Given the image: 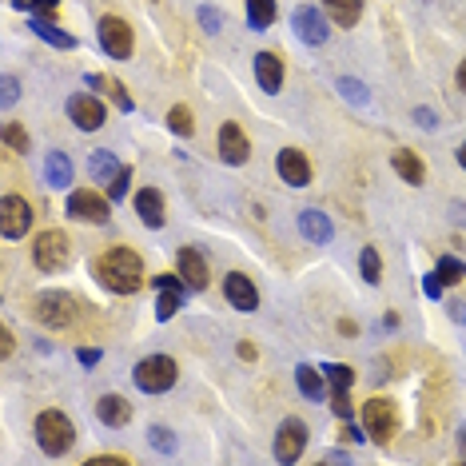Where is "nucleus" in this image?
I'll return each instance as SVG.
<instances>
[{"instance_id":"nucleus-22","label":"nucleus","mask_w":466,"mask_h":466,"mask_svg":"<svg viewBox=\"0 0 466 466\" xmlns=\"http://www.w3.org/2000/svg\"><path fill=\"white\" fill-rule=\"evenodd\" d=\"M136 216L144 219V227H164V195L156 187H144L136 195Z\"/></svg>"},{"instance_id":"nucleus-44","label":"nucleus","mask_w":466,"mask_h":466,"mask_svg":"<svg viewBox=\"0 0 466 466\" xmlns=\"http://www.w3.org/2000/svg\"><path fill=\"white\" fill-rule=\"evenodd\" d=\"M426 295H431V299L442 295V279H439V275H426Z\"/></svg>"},{"instance_id":"nucleus-3","label":"nucleus","mask_w":466,"mask_h":466,"mask_svg":"<svg viewBox=\"0 0 466 466\" xmlns=\"http://www.w3.org/2000/svg\"><path fill=\"white\" fill-rule=\"evenodd\" d=\"M36 442H41V450H44V455H52V458L68 455L73 442H76L73 418L60 415V410H44V415L36 418Z\"/></svg>"},{"instance_id":"nucleus-37","label":"nucleus","mask_w":466,"mask_h":466,"mask_svg":"<svg viewBox=\"0 0 466 466\" xmlns=\"http://www.w3.org/2000/svg\"><path fill=\"white\" fill-rule=\"evenodd\" d=\"M128 184H132V168H120L116 180L108 184V200H124V195H128Z\"/></svg>"},{"instance_id":"nucleus-9","label":"nucleus","mask_w":466,"mask_h":466,"mask_svg":"<svg viewBox=\"0 0 466 466\" xmlns=\"http://www.w3.org/2000/svg\"><path fill=\"white\" fill-rule=\"evenodd\" d=\"M68 216L80 219V224H108V200L92 187H76L68 195Z\"/></svg>"},{"instance_id":"nucleus-10","label":"nucleus","mask_w":466,"mask_h":466,"mask_svg":"<svg viewBox=\"0 0 466 466\" xmlns=\"http://www.w3.org/2000/svg\"><path fill=\"white\" fill-rule=\"evenodd\" d=\"M327 371V383H331V410L339 418H351V386H355V371L343 367V363H331Z\"/></svg>"},{"instance_id":"nucleus-52","label":"nucleus","mask_w":466,"mask_h":466,"mask_svg":"<svg viewBox=\"0 0 466 466\" xmlns=\"http://www.w3.org/2000/svg\"><path fill=\"white\" fill-rule=\"evenodd\" d=\"M458 447H462V458H466V431L458 434Z\"/></svg>"},{"instance_id":"nucleus-14","label":"nucleus","mask_w":466,"mask_h":466,"mask_svg":"<svg viewBox=\"0 0 466 466\" xmlns=\"http://www.w3.org/2000/svg\"><path fill=\"white\" fill-rule=\"evenodd\" d=\"M152 283H156V291H160V303H156V319L168 323L172 315L180 311V299H184L192 287L184 283V275H156Z\"/></svg>"},{"instance_id":"nucleus-31","label":"nucleus","mask_w":466,"mask_h":466,"mask_svg":"<svg viewBox=\"0 0 466 466\" xmlns=\"http://www.w3.org/2000/svg\"><path fill=\"white\" fill-rule=\"evenodd\" d=\"M168 128L176 132V136H192V132H195L192 108H187V104H176V108H172V112H168Z\"/></svg>"},{"instance_id":"nucleus-20","label":"nucleus","mask_w":466,"mask_h":466,"mask_svg":"<svg viewBox=\"0 0 466 466\" xmlns=\"http://www.w3.org/2000/svg\"><path fill=\"white\" fill-rule=\"evenodd\" d=\"M256 76L264 92H279L283 88V60L275 52H259L256 57Z\"/></svg>"},{"instance_id":"nucleus-42","label":"nucleus","mask_w":466,"mask_h":466,"mask_svg":"<svg viewBox=\"0 0 466 466\" xmlns=\"http://www.w3.org/2000/svg\"><path fill=\"white\" fill-rule=\"evenodd\" d=\"M76 359H80L84 367H96V363H100V347H80V351H76Z\"/></svg>"},{"instance_id":"nucleus-6","label":"nucleus","mask_w":466,"mask_h":466,"mask_svg":"<svg viewBox=\"0 0 466 466\" xmlns=\"http://www.w3.org/2000/svg\"><path fill=\"white\" fill-rule=\"evenodd\" d=\"M33 259L41 271H65L68 259H73V243H68V235L57 232V227H52V232H41L33 243Z\"/></svg>"},{"instance_id":"nucleus-27","label":"nucleus","mask_w":466,"mask_h":466,"mask_svg":"<svg viewBox=\"0 0 466 466\" xmlns=\"http://www.w3.org/2000/svg\"><path fill=\"white\" fill-rule=\"evenodd\" d=\"M44 176H49L52 187H68L73 184V160H68L65 152H49V160H44Z\"/></svg>"},{"instance_id":"nucleus-45","label":"nucleus","mask_w":466,"mask_h":466,"mask_svg":"<svg viewBox=\"0 0 466 466\" xmlns=\"http://www.w3.org/2000/svg\"><path fill=\"white\" fill-rule=\"evenodd\" d=\"M415 120L423 124V128H434V112H431V108H415Z\"/></svg>"},{"instance_id":"nucleus-48","label":"nucleus","mask_w":466,"mask_h":466,"mask_svg":"<svg viewBox=\"0 0 466 466\" xmlns=\"http://www.w3.org/2000/svg\"><path fill=\"white\" fill-rule=\"evenodd\" d=\"M256 355H259V351L248 343V339H243V343H240V359H256Z\"/></svg>"},{"instance_id":"nucleus-49","label":"nucleus","mask_w":466,"mask_h":466,"mask_svg":"<svg viewBox=\"0 0 466 466\" xmlns=\"http://www.w3.org/2000/svg\"><path fill=\"white\" fill-rule=\"evenodd\" d=\"M450 315H455L458 323H466V307L462 303H450Z\"/></svg>"},{"instance_id":"nucleus-38","label":"nucleus","mask_w":466,"mask_h":466,"mask_svg":"<svg viewBox=\"0 0 466 466\" xmlns=\"http://www.w3.org/2000/svg\"><path fill=\"white\" fill-rule=\"evenodd\" d=\"M148 439H152V447H160L164 455H172V450H176V439H172L168 426H152V431H148Z\"/></svg>"},{"instance_id":"nucleus-24","label":"nucleus","mask_w":466,"mask_h":466,"mask_svg":"<svg viewBox=\"0 0 466 466\" xmlns=\"http://www.w3.org/2000/svg\"><path fill=\"white\" fill-rule=\"evenodd\" d=\"M323 9L339 28H355L363 17V0H323Z\"/></svg>"},{"instance_id":"nucleus-5","label":"nucleus","mask_w":466,"mask_h":466,"mask_svg":"<svg viewBox=\"0 0 466 466\" xmlns=\"http://www.w3.org/2000/svg\"><path fill=\"white\" fill-rule=\"evenodd\" d=\"M363 426H367V434L378 442V447H391L394 434H399V407H394L391 399H367L363 402Z\"/></svg>"},{"instance_id":"nucleus-50","label":"nucleus","mask_w":466,"mask_h":466,"mask_svg":"<svg viewBox=\"0 0 466 466\" xmlns=\"http://www.w3.org/2000/svg\"><path fill=\"white\" fill-rule=\"evenodd\" d=\"M458 88L466 92V60H462V65H458Z\"/></svg>"},{"instance_id":"nucleus-19","label":"nucleus","mask_w":466,"mask_h":466,"mask_svg":"<svg viewBox=\"0 0 466 466\" xmlns=\"http://www.w3.org/2000/svg\"><path fill=\"white\" fill-rule=\"evenodd\" d=\"M96 418L104 426H128L132 423V402L124 394H100L96 399Z\"/></svg>"},{"instance_id":"nucleus-25","label":"nucleus","mask_w":466,"mask_h":466,"mask_svg":"<svg viewBox=\"0 0 466 466\" xmlns=\"http://www.w3.org/2000/svg\"><path fill=\"white\" fill-rule=\"evenodd\" d=\"M391 168L399 172V176L407 180V184H415V187L426 180V168H423V160H418L415 152H407V148H399V152L391 156Z\"/></svg>"},{"instance_id":"nucleus-16","label":"nucleus","mask_w":466,"mask_h":466,"mask_svg":"<svg viewBox=\"0 0 466 466\" xmlns=\"http://www.w3.org/2000/svg\"><path fill=\"white\" fill-rule=\"evenodd\" d=\"M275 172H279L283 184H291V187L311 184V160H307L299 148H283V152L275 156Z\"/></svg>"},{"instance_id":"nucleus-43","label":"nucleus","mask_w":466,"mask_h":466,"mask_svg":"<svg viewBox=\"0 0 466 466\" xmlns=\"http://www.w3.org/2000/svg\"><path fill=\"white\" fill-rule=\"evenodd\" d=\"M17 76H4V104H17Z\"/></svg>"},{"instance_id":"nucleus-4","label":"nucleus","mask_w":466,"mask_h":466,"mask_svg":"<svg viewBox=\"0 0 466 466\" xmlns=\"http://www.w3.org/2000/svg\"><path fill=\"white\" fill-rule=\"evenodd\" d=\"M176 359H168V355H148V359L136 363V371H132V378H136V386L144 394H164L176 386Z\"/></svg>"},{"instance_id":"nucleus-11","label":"nucleus","mask_w":466,"mask_h":466,"mask_svg":"<svg viewBox=\"0 0 466 466\" xmlns=\"http://www.w3.org/2000/svg\"><path fill=\"white\" fill-rule=\"evenodd\" d=\"M216 148H219V160H224V164H235V168L251 160V140L243 136V128H240V124H232V120H227L224 128H219Z\"/></svg>"},{"instance_id":"nucleus-30","label":"nucleus","mask_w":466,"mask_h":466,"mask_svg":"<svg viewBox=\"0 0 466 466\" xmlns=\"http://www.w3.org/2000/svg\"><path fill=\"white\" fill-rule=\"evenodd\" d=\"M33 33H36V36H44V41L52 44V49H76V36H68L65 28H57L52 20H36Z\"/></svg>"},{"instance_id":"nucleus-34","label":"nucleus","mask_w":466,"mask_h":466,"mask_svg":"<svg viewBox=\"0 0 466 466\" xmlns=\"http://www.w3.org/2000/svg\"><path fill=\"white\" fill-rule=\"evenodd\" d=\"M434 275L442 279V287H450V283H458V279H466V264L462 259H439V267H434Z\"/></svg>"},{"instance_id":"nucleus-39","label":"nucleus","mask_w":466,"mask_h":466,"mask_svg":"<svg viewBox=\"0 0 466 466\" xmlns=\"http://www.w3.org/2000/svg\"><path fill=\"white\" fill-rule=\"evenodd\" d=\"M200 25L208 28V33H219V28H224V12L211 9V4H203V9H200Z\"/></svg>"},{"instance_id":"nucleus-7","label":"nucleus","mask_w":466,"mask_h":466,"mask_svg":"<svg viewBox=\"0 0 466 466\" xmlns=\"http://www.w3.org/2000/svg\"><path fill=\"white\" fill-rule=\"evenodd\" d=\"M33 203L25 200V195H4L0 200V232H4V240H20V235H28V227H33Z\"/></svg>"},{"instance_id":"nucleus-35","label":"nucleus","mask_w":466,"mask_h":466,"mask_svg":"<svg viewBox=\"0 0 466 466\" xmlns=\"http://www.w3.org/2000/svg\"><path fill=\"white\" fill-rule=\"evenodd\" d=\"M0 140H4V148H12V152H28V132L20 128V124H4Z\"/></svg>"},{"instance_id":"nucleus-46","label":"nucleus","mask_w":466,"mask_h":466,"mask_svg":"<svg viewBox=\"0 0 466 466\" xmlns=\"http://www.w3.org/2000/svg\"><path fill=\"white\" fill-rule=\"evenodd\" d=\"M339 439H343V442H359V431H355V426L343 418V431H339Z\"/></svg>"},{"instance_id":"nucleus-17","label":"nucleus","mask_w":466,"mask_h":466,"mask_svg":"<svg viewBox=\"0 0 466 466\" xmlns=\"http://www.w3.org/2000/svg\"><path fill=\"white\" fill-rule=\"evenodd\" d=\"M224 295H227V303H232L235 311H248V315H251V311L259 307L256 283H251L243 271H232V275H227V279H224Z\"/></svg>"},{"instance_id":"nucleus-28","label":"nucleus","mask_w":466,"mask_h":466,"mask_svg":"<svg viewBox=\"0 0 466 466\" xmlns=\"http://www.w3.org/2000/svg\"><path fill=\"white\" fill-rule=\"evenodd\" d=\"M88 172H92V180H96V184H112L116 172H120V164H116L112 152H92L88 156Z\"/></svg>"},{"instance_id":"nucleus-15","label":"nucleus","mask_w":466,"mask_h":466,"mask_svg":"<svg viewBox=\"0 0 466 466\" xmlns=\"http://www.w3.org/2000/svg\"><path fill=\"white\" fill-rule=\"evenodd\" d=\"M291 28H295V36L303 44H323L327 41V17H323L315 4H303V9H295V17H291Z\"/></svg>"},{"instance_id":"nucleus-36","label":"nucleus","mask_w":466,"mask_h":466,"mask_svg":"<svg viewBox=\"0 0 466 466\" xmlns=\"http://www.w3.org/2000/svg\"><path fill=\"white\" fill-rule=\"evenodd\" d=\"M339 92H343L347 100H355V104H367V88H363V80H355V76H343V80H339Z\"/></svg>"},{"instance_id":"nucleus-32","label":"nucleus","mask_w":466,"mask_h":466,"mask_svg":"<svg viewBox=\"0 0 466 466\" xmlns=\"http://www.w3.org/2000/svg\"><path fill=\"white\" fill-rule=\"evenodd\" d=\"M359 271H363V279H367V283H378V279H383V259H378V248H363Z\"/></svg>"},{"instance_id":"nucleus-21","label":"nucleus","mask_w":466,"mask_h":466,"mask_svg":"<svg viewBox=\"0 0 466 466\" xmlns=\"http://www.w3.org/2000/svg\"><path fill=\"white\" fill-rule=\"evenodd\" d=\"M299 232H303V240H311V243H331V235H335L331 232V219L315 208L299 211Z\"/></svg>"},{"instance_id":"nucleus-47","label":"nucleus","mask_w":466,"mask_h":466,"mask_svg":"<svg viewBox=\"0 0 466 466\" xmlns=\"http://www.w3.org/2000/svg\"><path fill=\"white\" fill-rule=\"evenodd\" d=\"M339 335H359V323H351V319H339Z\"/></svg>"},{"instance_id":"nucleus-13","label":"nucleus","mask_w":466,"mask_h":466,"mask_svg":"<svg viewBox=\"0 0 466 466\" xmlns=\"http://www.w3.org/2000/svg\"><path fill=\"white\" fill-rule=\"evenodd\" d=\"M307 447V426L299 418H283L279 431H275V458L279 462H295Z\"/></svg>"},{"instance_id":"nucleus-29","label":"nucleus","mask_w":466,"mask_h":466,"mask_svg":"<svg viewBox=\"0 0 466 466\" xmlns=\"http://www.w3.org/2000/svg\"><path fill=\"white\" fill-rule=\"evenodd\" d=\"M248 20L251 28H271L275 25V0H248Z\"/></svg>"},{"instance_id":"nucleus-18","label":"nucleus","mask_w":466,"mask_h":466,"mask_svg":"<svg viewBox=\"0 0 466 466\" xmlns=\"http://www.w3.org/2000/svg\"><path fill=\"white\" fill-rule=\"evenodd\" d=\"M176 267H180V275H184V283H187L192 291H203V287H208V279H211V275H208V264H203V256H200L195 248H180V251H176Z\"/></svg>"},{"instance_id":"nucleus-51","label":"nucleus","mask_w":466,"mask_h":466,"mask_svg":"<svg viewBox=\"0 0 466 466\" xmlns=\"http://www.w3.org/2000/svg\"><path fill=\"white\" fill-rule=\"evenodd\" d=\"M458 164H462V168H466V144L458 148Z\"/></svg>"},{"instance_id":"nucleus-41","label":"nucleus","mask_w":466,"mask_h":466,"mask_svg":"<svg viewBox=\"0 0 466 466\" xmlns=\"http://www.w3.org/2000/svg\"><path fill=\"white\" fill-rule=\"evenodd\" d=\"M108 462L128 466V455H96V458H88V466H108Z\"/></svg>"},{"instance_id":"nucleus-26","label":"nucleus","mask_w":466,"mask_h":466,"mask_svg":"<svg viewBox=\"0 0 466 466\" xmlns=\"http://www.w3.org/2000/svg\"><path fill=\"white\" fill-rule=\"evenodd\" d=\"M327 371H315L311 363H303V367L295 371V383H299V391H303V399H323V391H327Z\"/></svg>"},{"instance_id":"nucleus-2","label":"nucleus","mask_w":466,"mask_h":466,"mask_svg":"<svg viewBox=\"0 0 466 466\" xmlns=\"http://www.w3.org/2000/svg\"><path fill=\"white\" fill-rule=\"evenodd\" d=\"M33 319L44 323L49 331H68L80 319V299L65 295V291H44L33 299Z\"/></svg>"},{"instance_id":"nucleus-23","label":"nucleus","mask_w":466,"mask_h":466,"mask_svg":"<svg viewBox=\"0 0 466 466\" xmlns=\"http://www.w3.org/2000/svg\"><path fill=\"white\" fill-rule=\"evenodd\" d=\"M88 88H100L108 100H112L116 108H120V112H132V108H136V104H132V96H128V88H124V84L116 80V76H100V73H92V76H88Z\"/></svg>"},{"instance_id":"nucleus-8","label":"nucleus","mask_w":466,"mask_h":466,"mask_svg":"<svg viewBox=\"0 0 466 466\" xmlns=\"http://www.w3.org/2000/svg\"><path fill=\"white\" fill-rule=\"evenodd\" d=\"M100 44L112 60H128L132 49H136V36H132V25L120 17H100Z\"/></svg>"},{"instance_id":"nucleus-1","label":"nucleus","mask_w":466,"mask_h":466,"mask_svg":"<svg viewBox=\"0 0 466 466\" xmlns=\"http://www.w3.org/2000/svg\"><path fill=\"white\" fill-rule=\"evenodd\" d=\"M92 271H96V279L104 283L108 291H116V295H136V291L144 287V259L132 248H108L104 256H96Z\"/></svg>"},{"instance_id":"nucleus-33","label":"nucleus","mask_w":466,"mask_h":466,"mask_svg":"<svg viewBox=\"0 0 466 466\" xmlns=\"http://www.w3.org/2000/svg\"><path fill=\"white\" fill-rule=\"evenodd\" d=\"M17 9H25L36 20H52L60 12V0H17Z\"/></svg>"},{"instance_id":"nucleus-40","label":"nucleus","mask_w":466,"mask_h":466,"mask_svg":"<svg viewBox=\"0 0 466 466\" xmlns=\"http://www.w3.org/2000/svg\"><path fill=\"white\" fill-rule=\"evenodd\" d=\"M12 351H17V335H12L9 327H0V355H4V359H9Z\"/></svg>"},{"instance_id":"nucleus-12","label":"nucleus","mask_w":466,"mask_h":466,"mask_svg":"<svg viewBox=\"0 0 466 466\" xmlns=\"http://www.w3.org/2000/svg\"><path fill=\"white\" fill-rule=\"evenodd\" d=\"M68 120L80 132H96V128H104V104H100L92 92H76V96L68 100Z\"/></svg>"}]
</instances>
